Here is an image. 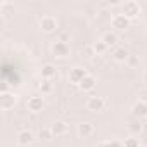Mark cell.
<instances>
[{"label":"cell","mask_w":147,"mask_h":147,"mask_svg":"<svg viewBox=\"0 0 147 147\" xmlns=\"http://www.w3.org/2000/svg\"><path fill=\"white\" fill-rule=\"evenodd\" d=\"M50 52H52V55H54V57L64 59V57H67V55L71 54V49H69V45H67V43L55 40V42L52 43V47H50Z\"/></svg>","instance_id":"obj_1"},{"label":"cell","mask_w":147,"mask_h":147,"mask_svg":"<svg viewBox=\"0 0 147 147\" xmlns=\"http://www.w3.org/2000/svg\"><path fill=\"white\" fill-rule=\"evenodd\" d=\"M121 9H123L121 14H125L130 21L133 18H137L138 12H140V5H138V2H135V0H126L125 4H121Z\"/></svg>","instance_id":"obj_2"},{"label":"cell","mask_w":147,"mask_h":147,"mask_svg":"<svg viewBox=\"0 0 147 147\" xmlns=\"http://www.w3.org/2000/svg\"><path fill=\"white\" fill-rule=\"evenodd\" d=\"M111 26L118 31H125V30L130 28V19L125 14H114L111 18Z\"/></svg>","instance_id":"obj_3"},{"label":"cell","mask_w":147,"mask_h":147,"mask_svg":"<svg viewBox=\"0 0 147 147\" xmlns=\"http://www.w3.org/2000/svg\"><path fill=\"white\" fill-rule=\"evenodd\" d=\"M88 75L87 73V69H83V67H73V69H69V75H67V80L73 83V85H80L82 82H83V78Z\"/></svg>","instance_id":"obj_4"},{"label":"cell","mask_w":147,"mask_h":147,"mask_svg":"<svg viewBox=\"0 0 147 147\" xmlns=\"http://www.w3.org/2000/svg\"><path fill=\"white\" fill-rule=\"evenodd\" d=\"M16 94H12V92H9V90H4L2 92V95H0V107L2 109H12L14 106H16Z\"/></svg>","instance_id":"obj_5"},{"label":"cell","mask_w":147,"mask_h":147,"mask_svg":"<svg viewBox=\"0 0 147 147\" xmlns=\"http://www.w3.org/2000/svg\"><path fill=\"white\" fill-rule=\"evenodd\" d=\"M40 30L43 33H54L57 30V19L54 16H43L40 19Z\"/></svg>","instance_id":"obj_6"},{"label":"cell","mask_w":147,"mask_h":147,"mask_svg":"<svg viewBox=\"0 0 147 147\" xmlns=\"http://www.w3.org/2000/svg\"><path fill=\"white\" fill-rule=\"evenodd\" d=\"M104 107H106V100L102 97H97V95L88 97V100H87V109L88 111L99 113V111H104Z\"/></svg>","instance_id":"obj_7"},{"label":"cell","mask_w":147,"mask_h":147,"mask_svg":"<svg viewBox=\"0 0 147 147\" xmlns=\"http://www.w3.org/2000/svg\"><path fill=\"white\" fill-rule=\"evenodd\" d=\"M67 130H69V126H67V123H66V121H62V119L54 121V123H52V126H50V131H52V135H54V137H62V135H66V133H67Z\"/></svg>","instance_id":"obj_8"},{"label":"cell","mask_w":147,"mask_h":147,"mask_svg":"<svg viewBox=\"0 0 147 147\" xmlns=\"http://www.w3.org/2000/svg\"><path fill=\"white\" fill-rule=\"evenodd\" d=\"M43 107H45L43 97H30V99H28V109H30L31 113H40Z\"/></svg>","instance_id":"obj_9"},{"label":"cell","mask_w":147,"mask_h":147,"mask_svg":"<svg viewBox=\"0 0 147 147\" xmlns=\"http://www.w3.org/2000/svg\"><path fill=\"white\" fill-rule=\"evenodd\" d=\"M131 113H133V116H137V118H145V116H147V102H145V100L135 102V104L131 106Z\"/></svg>","instance_id":"obj_10"},{"label":"cell","mask_w":147,"mask_h":147,"mask_svg":"<svg viewBox=\"0 0 147 147\" xmlns=\"http://www.w3.org/2000/svg\"><path fill=\"white\" fill-rule=\"evenodd\" d=\"M33 138H35V135H33V131H30V130H21L19 133H18V144L19 145H30L31 142H33Z\"/></svg>","instance_id":"obj_11"},{"label":"cell","mask_w":147,"mask_h":147,"mask_svg":"<svg viewBox=\"0 0 147 147\" xmlns=\"http://www.w3.org/2000/svg\"><path fill=\"white\" fill-rule=\"evenodd\" d=\"M76 131H78V135L82 137V138H88L92 133H94V125L92 123H80L78 125V128H76Z\"/></svg>","instance_id":"obj_12"},{"label":"cell","mask_w":147,"mask_h":147,"mask_svg":"<svg viewBox=\"0 0 147 147\" xmlns=\"http://www.w3.org/2000/svg\"><path fill=\"white\" fill-rule=\"evenodd\" d=\"M40 75H42L43 80H52V78H55V75H57V69H55V66H52V64H45V66H42Z\"/></svg>","instance_id":"obj_13"},{"label":"cell","mask_w":147,"mask_h":147,"mask_svg":"<svg viewBox=\"0 0 147 147\" xmlns=\"http://www.w3.org/2000/svg\"><path fill=\"white\" fill-rule=\"evenodd\" d=\"M95 85H97V80H95L92 75H87V76L83 78V82L80 83V88H82L83 92H90V90L95 88Z\"/></svg>","instance_id":"obj_14"},{"label":"cell","mask_w":147,"mask_h":147,"mask_svg":"<svg viewBox=\"0 0 147 147\" xmlns=\"http://www.w3.org/2000/svg\"><path fill=\"white\" fill-rule=\"evenodd\" d=\"M113 57H114V61H118V62H126V61H128V57H130V54H128V50H126V49L118 47V49H114V50H113Z\"/></svg>","instance_id":"obj_15"},{"label":"cell","mask_w":147,"mask_h":147,"mask_svg":"<svg viewBox=\"0 0 147 147\" xmlns=\"http://www.w3.org/2000/svg\"><path fill=\"white\" fill-rule=\"evenodd\" d=\"M107 47H114L116 43H118V35L114 33V31H106L104 35H102V38H100Z\"/></svg>","instance_id":"obj_16"},{"label":"cell","mask_w":147,"mask_h":147,"mask_svg":"<svg viewBox=\"0 0 147 147\" xmlns=\"http://www.w3.org/2000/svg\"><path fill=\"white\" fill-rule=\"evenodd\" d=\"M92 49H94L95 55H102V54H104V52H106V50H107L109 47H107V45H106V43H104L102 40H97V42H95V43L92 45Z\"/></svg>","instance_id":"obj_17"},{"label":"cell","mask_w":147,"mask_h":147,"mask_svg":"<svg viewBox=\"0 0 147 147\" xmlns=\"http://www.w3.org/2000/svg\"><path fill=\"white\" fill-rule=\"evenodd\" d=\"M40 92H42V94H50V92H52V83H50V80H42V83H40Z\"/></svg>","instance_id":"obj_18"},{"label":"cell","mask_w":147,"mask_h":147,"mask_svg":"<svg viewBox=\"0 0 147 147\" xmlns=\"http://www.w3.org/2000/svg\"><path fill=\"white\" fill-rule=\"evenodd\" d=\"M123 147H140V142H138V138H135V137H128V138H125Z\"/></svg>","instance_id":"obj_19"},{"label":"cell","mask_w":147,"mask_h":147,"mask_svg":"<svg viewBox=\"0 0 147 147\" xmlns=\"http://www.w3.org/2000/svg\"><path fill=\"white\" fill-rule=\"evenodd\" d=\"M97 147H123V144L118 140H107V142H100Z\"/></svg>","instance_id":"obj_20"},{"label":"cell","mask_w":147,"mask_h":147,"mask_svg":"<svg viewBox=\"0 0 147 147\" xmlns=\"http://www.w3.org/2000/svg\"><path fill=\"white\" fill-rule=\"evenodd\" d=\"M128 130H130L133 135H137V133H140V131H142V125H140V123H131V125L128 126Z\"/></svg>","instance_id":"obj_21"},{"label":"cell","mask_w":147,"mask_h":147,"mask_svg":"<svg viewBox=\"0 0 147 147\" xmlns=\"http://www.w3.org/2000/svg\"><path fill=\"white\" fill-rule=\"evenodd\" d=\"M38 137H40V138H43V140H49V138H52V131H50V128H49V130H40Z\"/></svg>","instance_id":"obj_22"},{"label":"cell","mask_w":147,"mask_h":147,"mask_svg":"<svg viewBox=\"0 0 147 147\" xmlns=\"http://www.w3.org/2000/svg\"><path fill=\"white\" fill-rule=\"evenodd\" d=\"M126 62H128V64H130V66H137V64H138V59H137V57H135V55H130V57H128V61H126Z\"/></svg>","instance_id":"obj_23"},{"label":"cell","mask_w":147,"mask_h":147,"mask_svg":"<svg viewBox=\"0 0 147 147\" xmlns=\"http://www.w3.org/2000/svg\"><path fill=\"white\" fill-rule=\"evenodd\" d=\"M67 40H69V35H67V33H61V35H59V42L67 43Z\"/></svg>","instance_id":"obj_24"},{"label":"cell","mask_w":147,"mask_h":147,"mask_svg":"<svg viewBox=\"0 0 147 147\" xmlns=\"http://www.w3.org/2000/svg\"><path fill=\"white\" fill-rule=\"evenodd\" d=\"M85 54H87V57L95 55V52H94V49H92V47H87V49H85Z\"/></svg>","instance_id":"obj_25"},{"label":"cell","mask_w":147,"mask_h":147,"mask_svg":"<svg viewBox=\"0 0 147 147\" xmlns=\"http://www.w3.org/2000/svg\"><path fill=\"white\" fill-rule=\"evenodd\" d=\"M142 83H144V85H147V71L142 75Z\"/></svg>","instance_id":"obj_26"}]
</instances>
